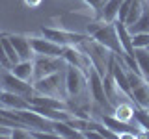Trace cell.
Wrapping results in <instances>:
<instances>
[{"label": "cell", "mask_w": 149, "mask_h": 139, "mask_svg": "<svg viewBox=\"0 0 149 139\" xmlns=\"http://www.w3.org/2000/svg\"><path fill=\"white\" fill-rule=\"evenodd\" d=\"M0 100H2V104L6 106V108H11V109H32V104L26 96L11 93V91H6V89L0 91Z\"/></svg>", "instance_id": "obj_12"}, {"label": "cell", "mask_w": 149, "mask_h": 139, "mask_svg": "<svg viewBox=\"0 0 149 139\" xmlns=\"http://www.w3.org/2000/svg\"><path fill=\"white\" fill-rule=\"evenodd\" d=\"M112 115H116L118 119L129 122L130 119H134V108L130 104H127V102H119V104L116 106V109H114V113H112Z\"/></svg>", "instance_id": "obj_17"}, {"label": "cell", "mask_w": 149, "mask_h": 139, "mask_svg": "<svg viewBox=\"0 0 149 139\" xmlns=\"http://www.w3.org/2000/svg\"><path fill=\"white\" fill-rule=\"evenodd\" d=\"M54 122V132L58 137H84L82 132H78L77 128H73L67 120H52Z\"/></svg>", "instance_id": "obj_14"}, {"label": "cell", "mask_w": 149, "mask_h": 139, "mask_svg": "<svg viewBox=\"0 0 149 139\" xmlns=\"http://www.w3.org/2000/svg\"><path fill=\"white\" fill-rule=\"evenodd\" d=\"M88 87H90L91 98L95 100V104L101 106L102 109H106L108 113H114L116 108L108 100V95H106V91H104V83H102V76H101V72L97 71L95 67H91L90 74H88Z\"/></svg>", "instance_id": "obj_4"}, {"label": "cell", "mask_w": 149, "mask_h": 139, "mask_svg": "<svg viewBox=\"0 0 149 139\" xmlns=\"http://www.w3.org/2000/svg\"><path fill=\"white\" fill-rule=\"evenodd\" d=\"M9 71L15 74V76H19L21 80L34 82V59H21V61L15 63Z\"/></svg>", "instance_id": "obj_13"}, {"label": "cell", "mask_w": 149, "mask_h": 139, "mask_svg": "<svg viewBox=\"0 0 149 139\" xmlns=\"http://www.w3.org/2000/svg\"><path fill=\"white\" fill-rule=\"evenodd\" d=\"M125 71L129 76L130 89H132V102L142 108H149V82L142 74H136L134 71L127 69V65H125Z\"/></svg>", "instance_id": "obj_6"}, {"label": "cell", "mask_w": 149, "mask_h": 139, "mask_svg": "<svg viewBox=\"0 0 149 139\" xmlns=\"http://www.w3.org/2000/svg\"><path fill=\"white\" fill-rule=\"evenodd\" d=\"M2 71H4V69L0 67V91H2Z\"/></svg>", "instance_id": "obj_23"}, {"label": "cell", "mask_w": 149, "mask_h": 139, "mask_svg": "<svg viewBox=\"0 0 149 139\" xmlns=\"http://www.w3.org/2000/svg\"><path fill=\"white\" fill-rule=\"evenodd\" d=\"M125 0H108L106 2V6L104 9H102V21H106V22H114L116 19H118V13H119V8H121V4H123Z\"/></svg>", "instance_id": "obj_15"}, {"label": "cell", "mask_w": 149, "mask_h": 139, "mask_svg": "<svg viewBox=\"0 0 149 139\" xmlns=\"http://www.w3.org/2000/svg\"><path fill=\"white\" fill-rule=\"evenodd\" d=\"M8 39L15 46V50H17V54H19L21 59H34L36 58L32 43H30V37L21 35V34H8Z\"/></svg>", "instance_id": "obj_11"}, {"label": "cell", "mask_w": 149, "mask_h": 139, "mask_svg": "<svg viewBox=\"0 0 149 139\" xmlns=\"http://www.w3.org/2000/svg\"><path fill=\"white\" fill-rule=\"evenodd\" d=\"M134 119L138 120L140 128L149 132V108H142V106H134Z\"/></svg>", "instance_id": "obj_18"}, {"label": "cell", "mask_w": 149, "mask_h": 139, "mask_svg": "<svg viewBox=\"0 0 149 139\" xmlns=\"http://www.w3.org/2000/svg\"><path fill=\"white\" fill-rule=\"evenodd\" d=\"M63 59L67 61V65H74L77 69H80L82 72L90 74L93 63L90 59L88 52L82 48L80 45H71V46H65V52H63Z\"/></svg>", "instance_id": "obj_9"}, {"label": "cell", "mask_w": 149, "mask_h": 139, "mask_svg": "<svg viewBox=\"0 0 149 139\" xmlns=\"http://www.w3.org/2000/svg\"><path fill=\"white\" fill-rule=\"evenodd\" d=\"M2 35H0V37H2ZM0 67H2V69H11L13 67L11 61H9V58H8V52H6V48H4L2 41H0Z\"/></svg>", "instance_id": "obj_21"}, {"label": "cell", "mask_w": 149, "mask_h": 139, "mask_svg": "<svg viewBox=\"0 0 149 139\" xmlns=\"http://www.w3.org/2000/svg\"><path fill=\"white\" fill-rule=\"evenodd\" d=\"M136 61L140 65L142 76L149 80V50L147 48H136Z\"/></svg>", "instance_id": "obj_16"}, {"label": "cell", "mask_w": 149, "mask_h": 139, "mask_svg": "<svg viewBox=\"0 0 149 139\" xmlns=\"http://www.w3.org/2000/svg\"><path fill=\"white\" fill-rule=\"evenodd\" d=\"M84 2H86L88 6L93 9L95 19H101L102 17V9H104V6H106V2H108V0H84Z\"/></svg>", "instance_id": "obj_20"}, {"label": "cell", "mask_w": 149, "mask_h": 139, "mask_svg": "<svg viewBox=\"0 0 149 139\" xmlns=\"http://www.w3.org/2000/svg\"><path fill=\"white\" fill-rule=\"evenodd\" d=\"M147 82H149V80H147Z\"/></svg>", "instance_id": "obj_26"}, {"label": "cell", "mask_w": 149, "mask_h": 139, "mask_svg": "<svg viewBox=\"0 0 149 139\" xmlns=\"http://www.w3.org/2000/svg\"><path fill=\"white\" fill-rule=\"evenodd\" d=\"M67 61L63 58H54V56H36L34 58V80L43 78L47 74L65 71Z\"/></svg>", "instance_id": "obj_7"}, {"label": "cell", "mask_w": 149, "mask_h": 139, "mask_svg": "<svg viewBox=\"0 0 149 139\" xmlns=\"http://www.w3.org/2000/svg\"><path fill=\"white\" fill-rule=\"evenodd\" d=\"M41 34L47 39L54 41V43L62 45V46H71V45H80L86 39H90L88 34H78V32L71 30H63V28H50V26H41Z\"/></svg>", "instance_id": "obj_3"}, {"label": "cell", "mask_w": 149, "mask_h": 139, "mask_svg": "<svg viewBox=\"0 0 149 139\" xmlns=\"http://www.w3.org/2000/svg\"><path fill=\"white\" fill-rule=\"evenodd\" d=\"M65 91L71 98H78L88 87V74L77 69L74 65L65 67Z\"/></svg>", "instance_id": "obj_5"}, {"label": "cell", "mask_w": 149, "mask_h": 139, "mask_svg": "<svg viewBox=\"0 0 149 139\" xmlns=\"http://www.w3.org/2000/svg\"><path fill=\"white\" fill-rule=\"evenodd\" d=\"M132 45H134V48H147L149 46V32L132 34Z\"/></svg>", "instance_id": "obj_19"}, {"label": "cell", "mask_w": 149, "mask_h": 139, "mask_svg": "<svg viewBox=\"0 0 149 139\" xmlns=\"http://www.w3.org/2000/svg\"><path fill=\"white\" fill-rule=\"evenodd\" d=\"M147 50H149V46H147Z\"/></svg>", "instance_id": "obj_25"}, {"label": "cell", "mask_w": 149, "mask_h": 139, "mask_svg": "<svg viewBox=\"0 0 149 139\" xmlns=\"http://www.w3.org/2000/svg\"><path fill=\"white\" fill-rule=\"evenodd\" d=\"M32 83H34L36 93H39V95L58 96V98L67 100V98L62 95V89H60V87H62V83H65V72H63V71L47 74V76H43V78H37V80H34Z\"/></svg>", "instance_id": "obj_2"}, {"label": "cell", "mask_w": 149, "mask_h": 139, "mask_svg": "<svg viewBox=\"0 0 149 139\" xmlns=\"http://www.w3.org/2000/svg\"><path fill=\"white\" fill-rule=\"evenodd\" d=\"M2 106H4V104H2V100H0V108H2Z\"/></svg>", "instance_id": "obj_24"}, {"label": "cell", "mask_w": 149, "mask_h": 139, "mask_svg": "<svg viewBox=\"0 0 149 139\" xmlns=\"http://www.w3.org/2000/svg\"><path fill=\"white\" fill-rule=\"evenodd\" d=\"M24 4H26V6H30V8H37L41 4V0H24Z\"/></svg>", "instance_id": "obj_22"}, {"label": "cell", "mask_w": 149, "mask_h": 139, "mask_svg": "<svg viewBox=\"0 0 149 139\" xmlns=\"http://www.w3.org/2000/svg\"><path fill=\"white\" fill-rule=\"evenodd\" d=\"M32 48L36 56H54V58H63L65 46L47 39V37H30Z\"/></svg>", "instance_id": "obj_10"}, {"label": "cell", "mask_w": 149, "mask_h": 139, "mask_svg": "<svg viewBox=\"0 0 149 139\" xmlns=\"http://www.w3.org/2000/svg\"><path fill=\"white\" fill-rule=\"evenodd\" d=\"M88 35H91V39H95L97 43H101L102 46H106L108 50H112L116 56H123V48H121L118 30H116L114 22H106L102 19H95V21L88 22Z\"/></svg>", "instance_id": "obj_1"}, {"label": "cell", "mask_w": 149, "mask_h": 139, "mask_svg": "<svg viewBox=\"0 0 149 139\" xmlns=\"http://www.w3.org/2000/svg\"><path fill=\"white\" fill-rule=\"evenodd\" d=\"M2 89L17 93V95H22V96H26V98H30L36 93L34 83H28L26 80H21V78L15 76L9 69H4L2 71Z\"/></svg>", "instance_id": "obj_8"}]
</instances>
